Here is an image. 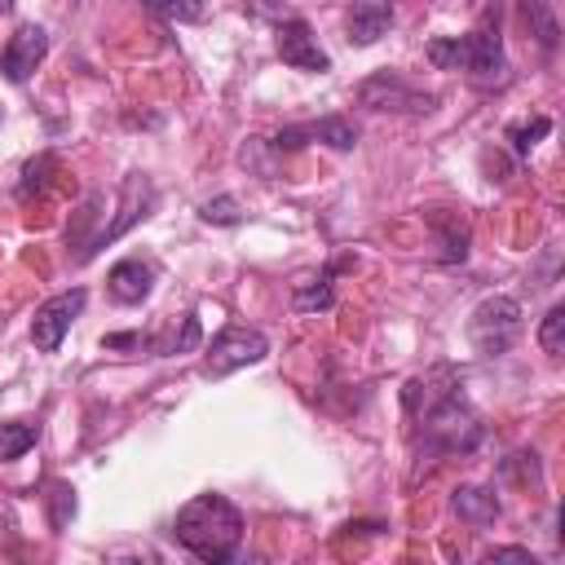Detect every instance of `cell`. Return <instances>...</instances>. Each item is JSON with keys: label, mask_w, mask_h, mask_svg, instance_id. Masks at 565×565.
Returning a JSON list of instances; mask_svg holds the SVG:
<instances>
[{"label": "cell", "mask_w": 565, "mask_h": 565, "mask_svg": "<svg viewBox=\"0 0 565 565\" xmlns=\"http://www.w3.org/2000/svg\"><path fill=\"white\" fill-rule=\"evenodd\" d=\"M172 534L185 552H194L207 565H221L238 552L243 543V512L225 494H194L190 503L177 508Z\"/></svg>", "instance_id": "6da1fadb"}, {"label": "cell", "mask_w": 565, "mask_h": 565, "mask_svg": "<svg viewBox=\"0 0 565 565\" xmlns=\"http://www.w3.org/2000/svg\"><path fill=\"white\" fill-rule=\"evenodd\" d=\"M424 437L433 450H450V455H468L477 441H481V424L477 415L463 406L459 397V384L446 388L441 397H433L424 406Z\"/></svg>", "instance_id": "7a4b0ae2"}, {"label": "cell", "mask_w": 565, "mask_h": 565, "mask_svg": "<svg viewBox=\"0 0 565 565\" xmlns=\"http://www.w3.org/2000/svg\"><path fill=\"white\" fill-rule=\"evenodd\" d=\"M521 335V305L512 296H486L472 313H468V340L477 353L499 358L516 344Z\"/></svg>", "instance_id": "3957f363"}, {"label": "cell", "mask_w": 565, "mask_h": 565, "mask_svg": "<svg viewBox=\"0 0 565 565\" xmlns=\"http://www.w3.org/2000/svg\"><path fill=\"white\" fill-rule=\"evenodd\" d=\"M358 102L371 110H397V115H428L433 110V93L406 84L397 71H375L371 79L358 84Z\"/></svg>", "instance_id": "277c9868"}, {"label": "cell", "mask_w": 565, "mask_h": 565, "mask_svg": "<svg viewBox=\"0 0 565 565\" xmlns=\"http://www.w3.org/2000/svg\"><path fill=\"white\" fill-rule=\"evenodd\" d=\"M463 49H468V57H463V71H468L477 84H494V79H503L508 62H503L499 9H486V13H481V22H477V26L463 35Z\"/></svg>", "instance_id": "5b68a950"}, {"label": "cell", "mask_w": 565, "mask_h": 565, "mask_svg": "<svg viewBox=\"0 0 565 565\" xmlns=\"http://www.w3.org/2000/svg\"><path fill=\"white\" fill-rule=\"evenodd\" d=\"M265 353H269V340H265L256 327H225V331L212 340L207 358H203V375L221 380V375H230V371H238V366L260 362Z\"/></svg>", "instance_id": "8992f818"}, {"label": "cell", "mask_w": 565, "mask_h": 565, "mask_svg": "<svg viewBox=\"0 0 565 565\" xmlns=\"http://www.w3.org/2000/svg\"><path fill=\"white\" fill-rule=\"evenodd\" d=\"M84 300H88V291H84V287H71V291H62V296H53V300H44V305L35 309V318H31V340H35L40 353H57V349H62V340H66L71 322L79 318Z\"/></svg>", "instance_id": "52a82bcc"}, {"label": "cell", "mask_w": 565, "mask_h": 565, "mask_svg": "<svg viewBox=\"0 0 565 565\" xmlns=\"http://www.w3.org/2000/svg\"><path fill=\"white\" fill-rule=\"evenodd\" d=\"M309 141H322L331 150H353L358 146V128L340 115H327V119H313V124H291L274 137V150H300Z\"/></svg>", "instance_id": "ba28073f"}, {"label": "cell", "mask_w": 565, "mask_h": 565, "mask_svg": "<svg viewBox=\"0 0 565 565\" xmlns=\"http://www.w3.org/2000/svg\"><path fill=\"white\" fill-rule=\"evenodd\" d=\"M278 57L287 62V66H296V71H313V75H322V71H331V57L318 49V35L309 31V22L305 18H287L282 26H278Z\"/></svg>", "instance_id": "9c48e42d"}, {"label": "cell", "mask_w": 565, "mask_h": 565, "mask_svg": "<svg viewBox=\"0 0 565 565\" xmlns=\"http://www.w3.org/2000/svg\"><path fill=\"white\" fill-rule=\"evenodd\" d=\"M44 53H49V35H44V26L22 22V26L9 35L4 53H0V71H4V79L22 84V79L44 62Z\"/></svg>", "instance_id": "30bf717a"}, {"label": "cell", "mask_w": 565, "mask_h": 565, "mask_svg": "<svg viewBox=\"0 0 565 565\" xmlns=\"http://www.w3.org/2000/svg\"><path fill=\"white\" fill-rule=\"evenodd\" d=\"M349 44H375L393 26V0H353L349 4Z\"/></svg>", "instance_id": "8fae6325"}, {"label": "cell", "mask_w": 565, "mask_h": 565, "mask_svg": "<svg viewBox=\"0 0 565 565\" xmlns=\"http://www.w3.org/2000/svg\"><path fill=\"white\" fill-rule=\"evenodd\" d=\"M150 287H154V269L146 260H137V256H128V260H119L110 269V296L119 305H141L150 296Z\"/></svg>", "instance_id": "7c38bea8"}, {"label": "cell", "mask_w": 565, "mask_h": 565, "mask_svg": "<svg viewBox=\"0 0 565 565\" xmlns=\"http://www.w3.org/2000/svg\"><path fill=\"white\" fill-rule=\"evenodd\" d=\"M450 508H455L463 521H472V525H494V521H499V499H494V490H486V486H459L455 499H450Z\"/></svg>", "instance_id": "4fadbf2b"}, {"label": "cell", "mask_w": 565, "mask_h": 565, "mask_svg": "<svg viewBox=\"0 0 565 565\" xmlns=\"http://www.w3.org/2000/svg\"><path fill=\"white\" fill-rule=\"evenodd\" d=\"M521 9H525V26H530V35H534L543 49H556L561 26H556V9H552V0H521Z\"/></svg>", "instance_id": "5bb4252c"}, {"label": "cell", "mask_w": 565, "mask_h": 565, "mask_svg": "<svg viewBox=\"0 0 565 565\" xmlns=\"http://www.w3.org/2000/svg\"><path fill=\"white\" fill-rule=\"evenodd\" d=\"M463 57H468L463 35H437V40H428V62L437 71H463Z\"/></svg>", "instance_id": "9a60e30c"}, {"label": "cell", "mask_w": 565, "mask_h": 565, "mask_svg": "<svg viewBox=\"0 0 565 565\" xmlns=\"http://www.w3.org/2000/svg\"><path fill=\"white\" fill-rule=\"evenodd\" d=\"M539 349L547 358H561L565 353V305H552L539 322Z\"/></svg>", "instance_id": "2e32d148"}, {"label": "cell", "mask_w": 565, "mask_h": 565, "mask_svg": "<svg viewBox=\"0 0 565 565\" xmlns=\"http://www.w3.org/2000/svg\"><path fill=\"white\" fill-rule=\"evenodd\" d=\"M331 274H322V278H309V282H300L296 287V296H291V305L300 309V313H313V309H331Z\"/></svg>", "instance_id": "e0dca14e"}, {"label": "cell", "mask_w": 565, "mask_h": 565, "mask_svg": "<svg viewBox=\"0 0 565 565\" xmlns=\"http://www.w3.org/2000/svg\"><path fill=\"white\" fill-rule=\"evenodd\" d=\"M146 9L168 22H203V13H207L203 0H146Z\"/></svg>", "instance_id": "ac0fdd59"}, {"label": "cell", "mask_w": 565, "mask_h": 565, "mask_svg": "<svg viewBox=\"0 0 565 565\" xmlns=\"http://www.w3.org/2000/svg\"><path fill=\"white\" fill-rule=\"evenodd\" d=\"M35 446V428L31 424H0V459H18Z\"/></svg>", "instance_id": "d6986e66"}, {"label": "cell", "mask_w": 565, "mask_h": 565, "mask_svg": "<svg viewBox=\"0 0 565 565\" xmlns=\"http://www.w3.org/2000/svg\"><path fill=\"white\" fill-rule=\"evenodd\" d=\"M547 132H552V119H547V115H539L534 124H516V128H508V141H512V150H516V154H530V150H534V141H539V137H547Z\"/></svg>", "instance_id": "ffe728a7"}, {"label": "cell", "mask_w": 565, "mask_h": 565, "mask_svg": "<svg viewBox=\"0 0 565 565\" xmlns=\"http://www.w3.org/2000/svg\"><path fill=\"white\" fill-rule=\"evenodd\" d=\"M203 221H207V225H238V221H243V212H238V199H234V194L207 199V203H203Z\"/></svg>", "instance_id": "44dd1931"}, {"label": "cell", "mask_w": 565, "mask_h": 565, "mask_svg": "<svg viewBox=\"0 0 565 565\" xmlns=\"http://www.w3.org/2000/svg\"><path fill=\"white\" fill-rule=\"evenodd\" d=\"M49 172H53V154H40V159H31V163H26V172H22V185H18V194L26 199L31 190H44V185H49Z\"/></svg>", "instance_id": "7402d4cb"}, {"label": "cell", "mask_w": 565, "mask_h": 565, "mask_svg": "<svg viewBox=\"0 0 565 565\" xmlns=\"http://www.w3.org/2000/svg\"><path fill=\"white\" fill-rule=\"evenodd\" d=\"M199 335H203V331H199V318L185 313V318H181V335H172V344H168L163 353H190V349H199Z\"/></svg>", "instance_id": "603a6c76"}, {"label": "cell", "mask_w": 565, "mask_h": 565, "mask_svg": "<svg viewBox=\"0 0 565 565\" xmlns=\"http://www.w3.org/2000/svg\"><path fill=\"white\" fill-rule=\"evenodd\" d=\"M49 503H53V525H66L75 516V490L71 486H53Z\"/></svg>", "instance_id": "cb8c5ba5"}, {"label": "cell", "mask_w": 565, "mask_h": 565, "mask_svg": "<svg viewBox=\"0 0 565 565\" xmlns=\"http://www.w3.org/2000/svg\"><path fill=\"white\" fill-rule=\"evenodd\" d=\"M490 561H530L534 565V552H525V547H494Z\"/></svg>", "instance_id": "d4e9b609"}, {"label": "cell", "mask_w": 565, "mask_h": 565, "mask_svg": "<svg viewBox=\"0 0 565 565\" xmlns=\"http://www.w3.org/2000/svg\"><path fill=\"white\" fill-rule=\"evenodd\" d=\"M0 13H13V0H0Z\"/></svg>", "instance_id": "484cf974"}]
</instances>
